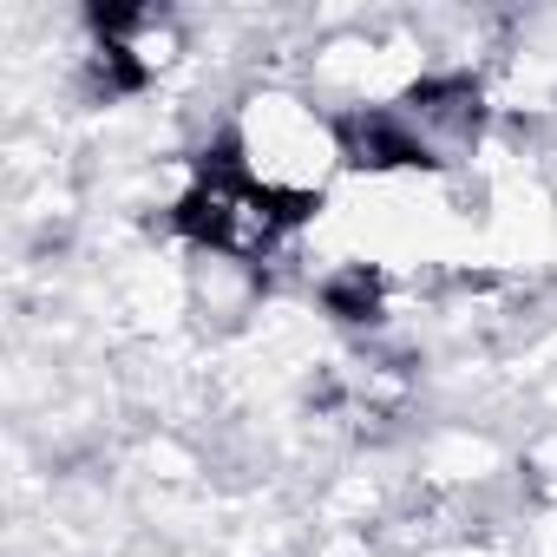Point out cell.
<instances>
[{
  "label": "cell",
  "mask_w": 557,
  "mask_h": 557,
  "mask_svg": "<svg viewBox=\"0 0 557 557\" xmlns=\"http://www.w3.org/2000/svg\"><path fill=\"white\" fill-rule=\"evenodd\" d=\"M309 210H315V197L256 184L236 158H223V164L203 171V184L177 203V230L197 236V243H210V249H223V256H269Z\"/></svg>",
  "instance_id": "6da1fadb"
},
{
  "label": "cell",
  "mask_w": 557,
  "mask_h": 557,
  "mask_svg": "<svg viewBox=\"0 0 557 557\" xmlns=\"http://www.w3.org/2000/svg\"><path fill=\"white\" fill-rule=\"evenodd\" d=\"M342 158L368 164V171H400V164H433V145L400 119V112H348L335 125Z\"/></svg>",
  "instance_id": "7a4b0ae2"
},
{
  "label": "cell",
  "mask_w": 557,
  "mask_h": 557,
  "mask_svg": "<svg viewBox=\"0 0 557 557\" xmlns=\"http://www.w3.org/2000/svg\"><path fill=\"white\" fill-rule=\"evenodd\" d=\"M374 275L368 269H348V275H335V283H329V309L335 315H348V322H368L374 315Z\"/></svg>",
  "instance_id": "3957f363"
}]
</instances>
